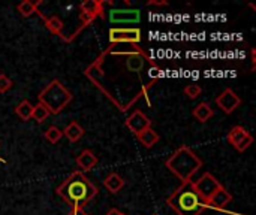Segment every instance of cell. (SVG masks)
Returning a JSON list of instances; mask_svg holds the SVG:
<instances>
[{"instance_id": "18", "label": "cell", "mask_w": 256, "mask_h": 215, "mask_svg": "<svg viewBox=\"0 0 256 215\" xmlns=\"http://www.w3.org/2000/svg\"><path fill=\"white\" fill-rule=\"evenodd\" d=\"M136 138H138V141H140L146 148L154 147V144L159 141V135H158L152 127H148V129H146L144 132H141L140 135H136Z\"/></svg>"}, {"instance_id": "17", "label": "cell", "mask_w": 256, "mask_h": 215, "mask_svg": "<svg viewBox=\"0 0 256 215\" xmlns=\"http://www.w3.org/2000/svg\"><path fill=\"white\" fill-rule=\"evenodd\" d=\"M42 3V0H39V1H30V0H24V1H21L18 6H16V9H18V12L22 15V16H32L33 13H38L39 16L42 15L39 10H38V6Z\"/></svg>"}, {"instance_id": "11", "label": "cell", "mask_w": 256, "mask_h": 215, "mask_svg": "<svg viewBox=\"0 0 256 215\" xmlns=\"http://www.w3.org/2000/svg\"><path fill=\"white\" fill-rule=\"evenodd\" d=\"M124 60H126L124 61V66H126V70L128 72L140 73L144 69V64H146V60H147V54H144V52L130 54V55H126Z\"/></svg>"}, {"instance_id": "25", "label": "cell", "mask_w": 256, "mask_h": 215, "mask_svg": "<svg viewBox=\"0 0 256 215\" xmlns=\"http://www.w3.org/2000/svg\"><path fill=\"white\" fill-rule=\"evenodd\" d=\"M252 144H254V136H252V135H249V136H246V138H244V139H243V141L236 147V150H237V151H240V153H244V151H246Z\"/></svg>"}, {"instance_id": "15", "label": "cell", "mask_w": 256, "mask_h": 215, "mask_svg": "<svg viewBox=\"0 0 256 215\" xmlns=\"http://www.w3.org/2000/svg\"><path fill=\"white\" fill-rule=\"evenodd\" d=\"M105 189L110 193H118L123 187H124V180L118 175V174H110L105 181H104Z\"/></svg>"}, {"instance_id": "9", "label": "cell", "mask_w": 256, "mask_h": 215, "mask_svg": "<svg viewBox=\"0 0 256 215\" xmlns=\"http://www.w3.org/2000/svg\"><path fill=\"white\" fill-rule=\"evenodd\" d=\"M126 127L135 133V135H140L141 132H144L146 129L152 127V120L140 109L134 111L128 118H126Z\"/></svg>"}, {"instance_id": "16", "label": "cell", "mask_w": 256, "mask_h": 215, "mask_svg": "<svg viewBox=\"0 0 256 215\" xmlns=\"http://www.w3.org/2000/svg\"><path fill=\"white\" fill-rule=\"evenodd\" d=\"M63 135L70 141V142H78L82 136H84V129L76 123V121H72L66 126Z\"/></svg>"}, {"instance_id": "13", "label": "cell", "mask_w": 256, "mask_h": 215, "mask_svg": "<svg viewBox=\"0 0 256 215\" xmlns=\"http://www.w3.org/2000/svg\"><path fill=\"white\" fill-rule=\"evenodd\" d=\"M104 3L98 1V0H84L80 6L81 13H87L93 18L96 16H102L104 15V9H102Z\"/></svg>"}, {"instance_id": "8", "label": "cell", "mask_w": 256, "mask_h": 215, "mask_svg": "<svg viewBox=\"0 0 256 215\" xmlns=\"http://www.w3.org/2000/svg\"><path fill=\"white\" fill-rule=\"evenodd\" d=\"M242 103V99L237 96L236 91H232L231 88H225L220 96L216 97V105L225 112V114H232Z\"/></svg>"}, {"instance_id": "7", "label": "cell", "mask_w": 256, "mask_h": 215, "mask_svg": "<svg viewBox=\"0 0 256 215\" xmlns=\"http://www.w3.org/2000/svg\"><path fill=\"white\" fill-rule=\"evenodd\" d=\"M111 24H138L141 21L140 9H111L108 12Z\"/></svg>"}, {"instance_id": "24", "label": "cell", "mask_w": 256, "mask_h": 215, "mask_svg": "<svg viewBox=\"0 0 256 215\" xmlns=\"http://www.w3.org/2000/svg\"><path fill=\"white\" fill-rule=\"evenodd\" d=\"M201 93H202V88L200 85H196V84H189V85L184 87V94L189 99H196V97L201 96Z\"/></svg>"}, {"instance_id": "5", "label": "cell", "mask_w": 256, "mask_h": 215, "mask_svg": "<svg viewBox=\"0 0 256 215\" xmlns=\"http://www.w3.org/2000/svg\"><path fill=\"white\" fill-rule=\"evenodd\" d=\"M190 186H192L194 192L198 195V198L207 205V202L210 201V198L216 193V190H218L222 184H220L212 174L206 172L200 180L192 181Z\"/></svg>"}, {"instance_id": "4", "label": "cell", "mask_w": 256, "mask_h": 215, "mask_svg": "<svg viewBox=\"0 0 256 215\" xmlns=\"http://www.w3.org/2000/svg\"><path fill=\"white\" fill-rule=\"evenodd\" d=\"M40 105H44L50 114L57 115L60 114L72 100V93L58 81L52 79L38 96Z\"/></svg>"}, {"instance_id": "27", "label": "cell", "mask_w": 256, "mask_h": 215, "mask_svg": "<svg viewBox=\"0 0 256 215\" xmlns=\"http://www.w3.org/2000/svg\"><path fill=\"white\" fill-rule=\"evenodd\" d=\"M68 215H87L84 213V210L81 207H72L70 211L68 213Z\"/></svg>"}, {"instance_id": "19", "label": "cell", "mask_w": 256, "mask_h": 215, "mask_svg": "<svg viewBox=\"0 0 256 215\" xmlns=\"http://www.w3.org/2000/svg\"><path fill=\"white\" fill-rule=\"evenodd\" d=\"M250 133L244 129V127H242V126H236V127H232L231 130H230V133H228V142L232 145V147H237L246 136H249Z\"/></svg>"}, {"instance_id": "10", "label": "cell", "mask_w": 256, "mask_h": 215, "mask_svg": "<svg viewBox=\"0 0 256 215\" xmlns=\"http://www.w3.org/2000/svg\"><path fill=\"white\" fill-rule=\"evenodd\" d=\"M231 202H232V195H231L224 186H220V187L216 190V193L210 198V201L207 202V207H208V208H214V210H218V211H222V210H225Z\"/></svg>"}, {"instance_id": "12", "label": "cell", "mask_w": 256, "mask_h": 215, "mask_svg": "<svg viewBox=\"0 0 256 215\" xmlns=\"http://www.w3.org/2000/svg\"><path fill=\"white\" fill-rule=\"evenodd\" d=\"M76 165H78V168H81L82 172H88V171H92V169L98 165V157H96L92 151L84 150V151L76 157Z\"/></svg>"}, {"instance_id": "3", "label": "cell", "mask_w": 256, "mask_h": 215, "mask_svg": "<svg viewBox=\"0 0 256 215\" xmlns=\"http://www.w3.org/2000/svg\"><path fill=\"white\" fill-rule=\"evenodd\" d=\"M190 183L182 184L166 201L168 207L178 215H201L208 208L194 192Z\"/></svg>"}, {"instance_id": "22", "label": "cell", "mask_w": 256, "mask_h": 215, "mask_svg": "<svg viewBox=\"0 0 256 215\" xmlns=\"http://www.w3.org/2000/svg\"><path fill=\"white\" fill-rule=\"evenodd\" d=\"M50 117V112H48V109L44 106V105H40V103H38L36 106H33V114H32V118L36 121V123H39V124H42L46 118Z\"/></svg>"}, {"instance_id": "23", "label": "cell", "mask_w": 256, "mask_h": 215, "mask_svg": "<svg viewBox=\"0 0 256 215\" xmlns=\"http://www.w3.org/2000/svg\"><path fill=\"white\" fill-rule=\"evenodd\" d=\"M62 136H63V132H62L58 127H56V126H51V127L45 132V139H46L50 144H57V142L62 139Z\"/></svg>"}, {"instance_id": "2", "label": "cell", "mask_w": 256, "mask_h": 215, "mask_svg": "<svg viewBox=\"0 0 256 215\" xmlns=\"http://www.w3.org/2000/svg\"><path fill=\"white\" fill-rule=\"evenodd\" d=\"M165 166L182 181V184H186L190 183L196 171L201 169L202 160L189 147H180L165 162Z\"/></svg>"}, {"instance_id": "20", "label": "cell", "mask_w": 256, "mask_h": 215, "mask_svg": "<svg viewBox=\"0 0 256 215\" xmlns=\"http://www.w3.org/2000/svg\"><path fill=\"white\" fill-rule=\"evenodd\" d=\"M15 114L21 121H28L32 118V114H33V105L28 100H22L15 108Z\"/></svg>"}, {"instance_id": "21", "label": "cell", "mask_w": 256, "mask_h": 215, "mask_svg": "<svg viewBox=\"0 0 256 215\" xmlns=\"http://www.w3.org/2000/svg\"><path fill=\"white\" fill-rule=\"evenodd\" d=\"M44 19V22H45V25H46V28L52 33V34H62V30H63V27H64V24H63V21L58 18V16H51V18H42Z\"/></svg>"}, {"instance_id": "28", "label": "cell", "mask_w": 256, "mask_h": 215, "mask_svg": "<svg viewBox=\"0 0 256 215\" xmlns=\"http://www.w3.org/2000/svg\"><path fill=\"white\" fill-rule=\"evenodd\" d=\"M105 215H122V213L118 211V210H116V208H112V210H110L108 213Z\"/></svg>"}, {"instance_id": "26", "label": "cell", "mask_w": 256, "mask_h": 215, "mask_svg": "<svg viewBox=\"0 0 256 215\" xmlns=\"http://www.w3.org/2000/svg\"><path fill=\"white\" fill-rule=\"evenodd\" d=\"M10 88H12V81L6 75L0 73V93H6Z\"/></svg>"}, {"instance_id": "6", "label": "cell", "mask_w": 256, "mask_h": 215, "mask_svg": "<svg viewBox=\"0 0 256 215\" xmlns=\"http://www.w3.org/2000/svg\"><path fill=\"white\" fill-rule=\"evenodd\" d=\"M110 36V42L114 43H140L142 36H141V30L136 27H112L108 31Z\"/></svg>"}, {"instance_id": "14", "label": "cell", "mask_w": 256, "mask_h": 215, "mask_svg": "<svg viewBox=\"0 0 256 215\" xmlns=\"http://www.w3.org/2000/svg\"><path fill=\"white\" fill-rule=\"evenodd\" d=\"M192 115H194L200 123H207V121L214 115V111H213V108H212L208 103L202 102V103H200L198 106L194 108Z\"/></svg>"}, {"instance_id": "29", "label": "cell", "mask_w": 256, "mask_h": 215, "mask_svg": "<svg viewBox=\"0 0 256 215\" xmlns=\"http://www.w3.org/2000/svg\"><path fill=\"white\" fill-rule=\"evenodd\" d=\"M122 215H124V214H122Z\"/></svg>"}, {"instance_id": "1", "label": "cell", "mask_w": 256, "mask_h": 215, "mask_svg": "<svg viewBox=\"0 0 256 215\" xmlns=\"http://www.w3.org/2000/svg\"><path fill=\"white\" fill-rule=\"evenodd\" d=\"M57 195L72 207H84L87 202L93 201L98 195V187L84 175V172L70 174L58 187Z\"/></svg>"}]
</instances>
